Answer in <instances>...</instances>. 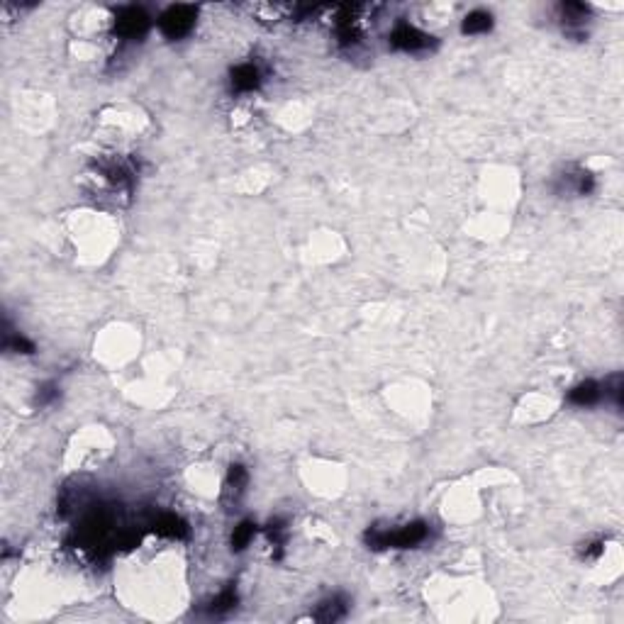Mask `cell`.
I'll return each instance as SVG.
<instances>
[{"mask_svg": "<svg viewBox=\"0 0 624 624\" xmlns=\"http://www.w3.org/2000/svg\"><path fill=\"white\" fill-rule=\"evenodd\" d=\"M429 537L427 522H410L398 529H371L366 542L373 549H410L422 544Z\"/></svg>", "mask_w": 624, "mask_h": 624, "instance_id": "obj_1", "label": "cell"}, {"mask_svg": "<svg viewBox=\"0 0 624 624\" xmlns=\"http://www.w3.org/2000/svg\"><path fill=\"white\" fill-rule=\"evenodd\" d=\"M195 15H198V10L193 8V5H171V8L158 17V27H161V32L166 34L168 39H181L193 29V24H195Z\"/></svg>", "mask_w": 624, "mask_h": 624, "instance_id": "obj_2", "label": "cell"}, {"mask_svg": "<svg viewBox=\"0 0 624 624\" xmlns=\"http://www.w3.org/2000/svg\"><path fill=\"white\" fill-rule=\"evenodd\" d=\"M390 44H393L395 49H400V52L415 54V52H427V49H432L434 37L419 32V29L413 27V24L400 22L398 27L390 32Z\"/></svg>", "mask_w": 624, "mask_h": 624, "instance_id": "obj_3", "label": "cell"}, {"mask_svg": "<svg viewBox=\"0 0 624 624\" xmlns=\"http://www.w3.org/2000/svg\"><path fill=\"white\" fill-rule=\"evenodd\" d=\"M147 27H149V17H147V13L142 8H125L120 15H117L115 29L120 37H125V39L142 37V34L147 32Z\"/></svg>", "mask_w": 624, "mask_h": 624, "instance_id": "obj_4", "label": "cell"}, {"mask_svg": "<svg viewBox=\"0 0 624 624\" xmlns=\"http://www.w3.org/2000/svg\"><path fill=\"white\" fill-rule=\"evenodd\" d=\"M230 83H232V88H235L237 93H251V91H256V88L261 86V71H259V66H254V64H242V66H237L235 71H232Z\"/></svg>", "mask_w": 624, "mask_h": 624, "instance_id": "obj_5", "label": "cell"}, {"mask_svg": "<svg viewBox=\"0 0 624 624\" xmlns=\"http://www.w3.org/2000/svg\"><path fill=\"white\" fill-rule=\"evenodd\" d=\"M346 610H349L346 597L332 595V597H327V600H322L320 605H317V610L312 612V617H315L317 622H339V620H344L346 617Z\"/></svg>", "mask_w": 624, "mask_h": 624, "instance_id": "obj_6", "label": "cell"}, {"mask_svg": "<svg viewBox=\"0 0 624 624\" xmlns=\"http://www.w3.org/2000/svg\"><path fill=\"white\" fill-rule=\"evenodd\" d=\"M600 398H602V383H595V380H583V383H578L568 393V400L573 405H595Z\"/></svg>", "mask_w": 624, "mask_h": 624, "instance_id": "obj_7", "label": "cell"}, {"mask_svg": "<svg viewBox=\"0 0 624 624\" xmlns=\"http://www.w3.org/2000/svg\"><path fill=\"white\" fill-rule=\"evenodd\" d=\"M154 532L163 534V537H186L188 527L176 514H161V517L154 519Z\"/></svg>", "mask_w": 624, "mask_h": 624, "instance_id": "obj_8", "label": "cell"}, {"mask_svg": "<svg viewBox=\"0 0 624 624\" xmlns=\"http://www.w3.org/2000/svg\"><path fill=\"white\" fill-rule=\"evenodd\" d=\"M490 27H493V17L488 13H483V10H475V13L466 15L461 29L463 34H480V32H488Z\"/></svg>", "mask_w": 624, "mask_h": 624, "instance_id": "obj_9", "label": "cell"}, {"mask_svg": "<svg viewBox=\"0 0 624 624\" xmlns=\"http://www.w3.org/2000/svg\"><path fill=\"white\" fill-rule=\"evenodd\" d=\"M235 605H237V590H235V588H225V590H222L220 595H217L215 600L210 602V607H207V610H210L212 615H222V612L232 610Z\"/></svg>", "mask_w": 624, "mask_h": 624, "instance_id": "obj_10", "label": "cell"}, {"mask_svg": "<svg viewBox=\"0 0 624 624\" xmlns=\"http://www.w3.org/2000/svg\"><path fill=\"white\" fill-rule=\"evenodd\" d=\"M254 534H256L254 522H242L239 527H235V534H232V549H235V551H242V549L254 539Z\"/></svg>", "mask_w": 624, "mask_h": 624, "instance_id": "obj_11", "label": "cell"}, {"mask_svg": "<svg viewBox=\"0 0 624 624\" xmlns=\"http://www.w3.org/2000/svg\"><path fill=\"white\" fill-rule=\"evenodd\" d=\"M244 485H246V470H244V466L237 463V466L230 468V475H227V493H235V498H237V495L244 490Z\"/></svg>", "mask_w": 624, "mask_h": 624, "instance_id": "obj_12", "label": "cell"}, {"mask_svg": "<svg viewBox=\"0 0 624 624\" xmlns=\"http://www.w3.org/2000/svg\"><path fill=\"white\" fill-rule=\"evenodd\" d=\"M5 349H8V351H17V354H32L34 344L29 339H24L22 334H8V336H5Z\"/></svg>", "mask_w": 624, "mask_h": 624, "instance_id": "obj_13", "label": "cell"}, {"mask_svg": "<svg viewBox=\"0 0 624 624\" xmlns=\"http://www.w3.org/2000/svg\"><path fill=\"white\" fill-rule=\"evenodd\" d=\"M59 398V385L57 383H44L42 388L37 390V403L39 405H49Z\"/></svg>", "mask_w": 624, "mask_h": 624, "instance_id": "obj_14", "label": "cell"}, {"mask_svg": "<svg viewBox=\"0 0 624 624\" xmlns=\"http://www.w3.org/2000/svg\"><path fill=\"white\" fill-rule=\"evenodd\" d=\"M602 554V542H593V544H588L586 549H583V556L586 558H597Z\"/></svg>", "mask_w": 624, "mask_h": 624, "instance_id": "obj_15", "label": "cell"}]
</instances>
